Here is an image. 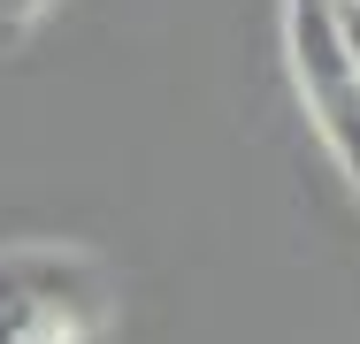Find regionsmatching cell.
<instances>
[{"label": "cell", "mask_w": 360, "mask_h": 344, "mask_svg": "<svg viewBox=\"0 0 360 344\" xmlns=\"http://www.w3.org/2000/svg\"><path fill=\"white\" fill-rule=\"evenodd\" d=\"M115 275L84 245H0V344H108Z\"/></svg>", "instance_id": "obj_1"}, {"label": "cell", "mask_w": 360, "mask_h": 344, "mask_svg": "<svg viewBox=\"0 0 360 344\" xmlns=\"http://www.w3.org/2000/svg\"><path fill=\"white\" fill-rule=\"evenodd\" d=\"M284 69H291L307 131L322 138L345 192L360 199V62L345 46L338 0H284Z\"/></svg>", "instance_id": "obj_2"}, {"label": "cell", "mask_w": 360, "mask_h": 344, "mask_svg": "<svg viewBox=\"0 0 360 344\" xmlns=\"http://www.w3.org/2000/svg\"><path fill=\"white\" fill-rule=\"evenodd\" d=\"M62 0H0V46H15V39H31L46 15H54Z\"/></svg>", "instance_id": "obj_3"}, {"label": "cell", "mask_w": 360, "mask_h": 344, "mask_svg": "<svg viewBox=\"0 0 360 344\" xmlns=\"http://www.w3.org/2000/svg\"><path fill=\"white\" fill-rule=\"evenodd\" d=\"M338 23H345V46H353V62H360V0H338Z\"/></svg>", "instance_id": "obj_4"}]
</instances>
